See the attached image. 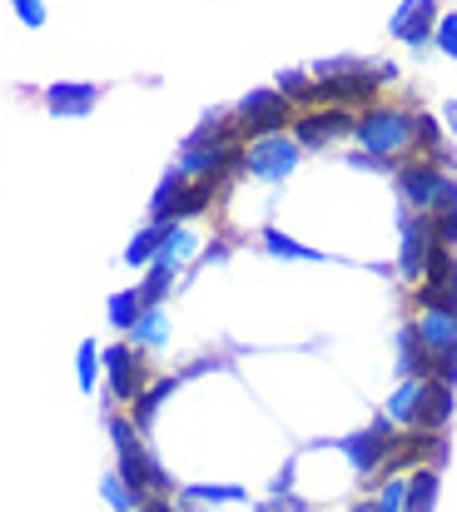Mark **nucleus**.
Returning a JSON list of instances; mask_svg holds the SVG:
<instances>
[{
	"label": "nucleus",
	"instance_id": "1",
	"mask_svg": "<svg viewBox=\"0 0 457 512\" xmlns=\"http://www.w3.org/2000/svg\"><path fill=\"white\" fill-rule=\"evenodd\" d=\"M105 428H110V443H115V458H120V478L135 488V498L140 503H150V498H174L179 488H174V478L154 463V453L145 448V433L130 423V413L125 408H115L110 418H105Z\"/></svg>",
	"mask_w": 457,
	"mask_h": 512
},
{
	"label": "nucleus",
	"instance_id": "2",
	"mask_svg": "<svg viewBox=\"0 0 457 512\" xmlns=\"http://www.w3.org/2000/svg\"><path fill=\"white\" fill-rule=\"evenodd\" d=\"M413 120H418V110L408 100H378V105L358 110L353 150L403 165V160H413Z\"/></svg>",
	"mask_w": 457,
	"mask_h": 512
},
{
	"label": "nucleus",
	"instance_id": "3",
	"mask_svg": "<svg viewBox=\"0 0 457 512\" xmlns=\"http://www.w3.org/2000/svg\"><path fill=\"white\" fill-rule=\"evenodd\" d=\"M398 433H403V428L378 408V413L368 418V428L343 433V438H323V448H338V453L348 458V468L358 473L363 493H373V488H378V473H383V463H388V453H393V443H398Z\"/></svg>",
	"mask_w": 457,
	"mask_h": 512
},
{
	"label": "nucleus",
	"instance_id": "4",
	"mask_svg": "<svg viewBox=\"0 0 457 512\" xmlns=\"http://www.w3.org/2000/svg\"><path fill=\"white\" fill-rule=\"evenodd\" d=\"M229 115H234V135L244 140V145H254V140H264V135H289V125H294V105L274 90V85H254V90H244L234 105H229Z\"/></svg>",
	"mask_w": 457,
	"mask_h": 512
},
{
	"label": "nucleus",
	"instance_id": "5",
	"mask_svg": "<svg viewBox=\"0 0 457 512\" xmlns=\"http://www.w3.org/2000/svg\"><path fill=\"white\" fill-rule=\"evenodd\" d=\"M100 368H105V393L115 408H130L145 388H150V353H140L130 339L120 343H105L100 348Z\"/></svg>",
	"mask_w": 457,
	"mask_h": 512
},
{
	"label": "nucleus",
	"instance_id": "6",
	"mask_svg": "<svg viewBox=\"0 0 457 512\" xmlns=\"http://www.w3.org/2000/svg\"><path fill=\"white\" fill-rule=\"evenodd\" d=\"M433 254H438L433 219L428 214H413V209H398V284L403 289H418L428 279Z\"/></svg>",
	"mask_w": 457,
	"mask_h": 512
},
{
	"label": "nucleus",
	"instance_id": "7",
	"mask_svg": "<svg viewBox=\"0 0 457 512\" xmlns=\"http://www.w3.org/2000/svg\"><path fill=\"white\" fill-rule=\"evenodd\" d=\"M393 189H398V209L433 214L457 189V174H443L438 165H428V160H403L398 174H393Z\"/></svg>",
	"mask_w": 457,
	"mask_h": 512
},
{
	"label": "nucleus",
	"instance_id": "8",
	"mask_svg": "<svg viewBox=\"0 0 457 512\" xmlns=\"http://www.w3.org/2000/svg\"><path fill=\"white\" fill-rule=\"evenodd\" d=\"M299 165H304V150L294 145V135H264V140L244 145V174L269 184V189L289 184L299 174Z\"/></svg>",
	"mask_w": 457,
	"mask_h": 512
},
{
	"label": "nucleus",
	"instance_id": "9",
	"mask_svg": "<svg viewBox=\"0 0 457 512\" xmlns=\"http://www.w3.org/2000/svg\"><path fill=\"white\" fill-rule=\"evenodd\" d=\"M353 125H358L353 110L313 105V110H299V115H294L289 135H294V145H299L304 155H318V150H328V145H338V140H353Z\"/></svg>",
	"mask_w": 457,
	"mask_h": 512
},
{
	"label": "nucleus",
	"instance_id": "10",
	"mask_svg": "<svg viewBox=\"0 0 457 512\" xmlns=\"http://www.w3.org/2000/svg\"><path fill=\"white\" fill-rule=\"evenodd\" d=\"M443 0H398V10L388 15V35L413 50V55H428L433 50V35H438V20H443Z\"/></svg>",
	"mask_w": 457,
	"mask_h": 512
},
{
	"label": "nucleus",
	"instance_id": "11",
	"mask_svg": "<svg viewBox=\"0 0 457 512\" xmlns=\"http://www.w3.org/2000/svg\"><path fill=\"white\" fill-rule=\"evenodd\" d=\"M105 100V85L100 80H50L40 90V105L50 120H90Z\"/></svg>",
	"mask_w": 457,
	"mask_h": 512
},
{
	"label": "nucleus",
	"instance_id": "12",
	"mask_svg": "<svg viewBox=\"0 0 457 512\" xmlns=\"http://www.w3.org/2000/svg\"><path fill=\"white\" fill-rule=\"evenodd\" d=\"M259 249H264L269 259H279V264H348V259H338V254H323V249H313L304 239H294V234L279 229L274 219L259 224Z\"/></svg>",
	"mask_w": 457,
	"mask_h": 512
},
{
	"label": "nucleus",
	"instance_id": "13",
	"mask_svg": "<svg viewBox=\"0 0 457 512\" xmlns=\"http://www.w3.org/2000/svg\"><path fill=\"white\" fill-rule=\"evenodd\" d=\"M428 398H433V378H398V388L388 393L383 413H388L398 428H418V418H423Z\"/></svg>",
	"mask_w": 457,
	"mask_h": 512
},
{
	"label": "nucleus",
	"instance_id": "14",
	"mask_svg": "<svg viewBox=\"0 0 457 512\" xmlns=\"http://www.w3.org/2000/svg\"><path fill=\"white\" fill-rule=\"evenodd\" d=\"M199 249H204V239H199V229L194 224H164V239H159V259L154 264H164V269H194L199 264Z\"/></svg>",
	"mask_w": 457,
	"mask_h": 512
},
{
	"label": "nucleus",
	"instance_id": "15",
	"mask_svg": "<svg viewBox=\"0 0 457 512\" xmlns=\"http://www.w3.org/2000/svg\"><path fill=\"white\" fill-rule=\"evenodd\" d=\"M184 194H189V179L179 174V165H169V170L159 174V184H154V194H150V224H174Z\"/></svg>",
	"mask_w": 457,
	"mask_h": 512
},
{
	"label": "nucleus",
	"instance_id": "16",
	"mask_svg": "<svg viewBox=\"0 0 457 512\" xmlns=\"http://www.w3.org/2000/svg\"><path fill=\"white\" fill-rule=\"evenodd\" d=\"M393 368H398V378H433V348L418 339L413 319L398 329V358H393Z\"/></svg>",
	"mask_w": 457,
	"mask_h": 512
},
{
	"label": "nucleus",
	"instance_id": "17",
	"mask_svg": "<svg viewBox=\"0 0 457 512\" xmlns=\"http://www.w3.org/2000/svg\"><path fill=\"white\" fill-rule=\"evenodd\" d=\"M234 503H249V488L239 483H184L179 488V508H234Z\"/></svg>",
	"mask_w": 457,
	"mask_h": 512
},
{
	"label": "nucleus",
	"instance_id": "18",
	"mask_svg": "<svg viewBox=\"0 0 457 512\" xmlns=\"http://www.w3.org/2000/svg\"><path fill=\"white\" fill-rule=\"evenodd\" d=\"M179 383H184L179 373H169V378H154L150 388H145V393H140V398H135V403L125 408V413H130V423H135L140 433H150V428H154L159 408H164V403H169V398L179 393Z\"/></svg>",
	"mask_w": 457,
	"mask_h": 512
},
{
	"label": "nucleus",
	"instance_id": "19",
	"mask_svg": "<svg viewBox=\"0 0 457 512\" xmlns=\"http://www.w3.org/2000/svg\"><path fill=\"white\" fill-rule=\"evenodd\" d=\"M125 339L135 343L140 353H164V348H169V339H174L169 309H164V304H154V309H145V314H140V324H135V329H130Z\"/></svg>",
	"mask_w": 457,
	"mask_h": 512
},
{
	"label": "nucleus",
	"instance_id": "20",
	"mask_svg": "<svg viewBox=\"0 0 457 512\" xmlns=\"http://www.w3.org/2000/svg\"><path fill=\"white\" fill-rule=\"evenodd\" d=\"M438 498H443V468L423 463L408 473V498H403V512H438Z\"/></svg>",
	"mask_w": 457,
	"mask_h": 512
},
{
	"label": "nucleus",
	"instance_id": "21",
	"mask_svg": "<svg viewBox=\"0 0 457 512\" xmlns=\"http://www.w3.org/2000/svg\"><path fill=\"white\" fill-rule=\"evenodd\" d=\"M274 90H279L294 110H313V105H318V80H313V70H304V65H284V70L274 75Z\"/></svg>",
	"mask_w": 457,
	"mask_h": 512
},
{
	"label": "nucleus",
	"instance_id": "22",
	"mask_svg": "<svg viewBox=\"0 0 457 512\" xmlns=\"http://www.w3.org/2000/svg\"><path fill=\"white\" fill-rule=\"evenodd\" d=\"M413 329H418V339L428 343L433 353H443V348L457 343V314L453 309H428V314L413 319Z\"/></svg>",
	"mask_w": 457,
	"mask_h": 512
},
{
	"label": "nucleus",
	"instance_id": "23",
	"mask_svg": "<svg viewBox=\"0 0 457 512\" xmlns=\"http://www.w3.org/2000/svg\"><path fill=\"white\" fill-rule=\"evenodd\" d=\"M140 314H145L140 284H130V289H115V294L105 299V319H110V329H115V334H130V329L140 324Z\"/></svg>",
	"mask_w": 457,
	"mask_h": 512
},
{
	"label": "nucleus",
	"instance_id": "24",
	"mask_svg": "<svg viewBox=\"0 0 457 512\" xmlns=\"http://www.w3.org/2000/svg\"><path fill=\"white\" fill-rule=\"evenodd\" d=\"M453 413H457V388H443V383L433 378V398H428V408H423L418 428H423V433H448Z\"/></svg>",
	"mask_w": 457,
	"mask_h": 512
},
{
	"label": "nucleus",
	"instance_id": "25",
	"mask_svg": "<svg viewBox=\"0 0 457 512\" xmlns=\"http://www.w3.org/2000/svg\"><path fill=\"white\" fill-rule=\"evenodd\" d=\"M159 239H164V224H145V229H135V239H130V244H125V254H120V259H125V269H140V274H145L154 259H159Z\"/></svg>",
	"mask_w": 457,
	"mask_h": 512
},
{
	"label": "nucleus",
	"instance_id": "26",
	"mask_svg": "<svg viewBox=\"0 0 457 512\" xmlns=\"http://www.w3.org/2000/svg\"><path fill=\"white\" fill-rule=\"evenodd\" d=\"M179 289V274L174 269H164V264H150L145 274H140V299H145V309L154 304H169V294Z\"/></svg>",
	"mask_w": 457,
	"mask_h": 512
},
{
	"label": "nucleus",
	"instance_id": "27",
	"mask_svg": "<svg viewBox=\"0 0 457 512\" xmlns=\"http://www.w3.org/2000/svg\"><path fill=\"white\" fill-rule=\"evenodd\" d=\"M100 343L95 339H80V348H75V383H80V393H95L100 388Z\"/></svg>",
	"mask_w": 457,
	"mask_h": 512
},
{
	"label": "nucleus",
	"instance_id": "28",
	"mask_svg": "<svg viewBox=\"0 0 457 512\" xmlns=\"http://www.w3.org/2000/svg\"><path fill=\"white\" fill-rule=\"evenodd\" d=\"M100 493H105V503H110L115 512H140L145 508V503L135 498V488H130L120 473H105V478H100Z\"/></svg>",
	"mask_w": 457,
	"mask_h": 512
},
{
	"label": "nucleus",
	"instance_id": "29",
	"mask_svg": "<svg viewBox=\"0 0 457 512\" xmlns=\"http://www.w3.org/2000/svg\"><path fill=\"white\" fill-rule=\"evenodd\" d=\"M428 219H433L438 244H443V249H457V189L443 199V204H438V209H433V214H428Z\"/></svg>",
	"mask_w": 457,
	"mask_h": 512
},
{
	"label": "nucleus",
	"instance_id": "30",
	"mask_svg": "<svg viewBox=\"0 0 457 512\" xmlns=\"http://www.w3.org/2000/svg\"><path fill=\"white\" fill-rule=\"evenodd\" d=\"M20 30H45L50 25V0H10Z\"/></svg>",
	"mask_w": 457,
	"mask_h": 512
},
{
	"label": "nucleus",
	"instance_id": "31",
	"mask_svg": "<svg viewBox=\"0 0 457 512\" xmlns=\"http://www.w3.org/2000/svg\"><path fill=\"white\" fill-rule=\"evenodd\" d=\"M403 498H408V478H383V483L373 488L378 512H403Z\"/></svg>",
	"mask_w": 457,
	"mask_h": 512
},
{
	"label": "nucleus",
	"instance_id": "32",
	"mask_svg": "<svg viewBox=\"0 0 457 512\" xmlns=\"http://www.w3.org/2000/svg\"><path fill=\"white\" fill-rule=\"evenodd\" d=\"M433 50H438L443 60H453V65H457V10H443L438 35H433Z\"/></svg>",
	"mask_w": 457,
	"mask_h": 512
},
{
	"label": "nucleus",
	"instance_id": "33",
	"mask_svg": "<svg viewBox=\"0 0 457 512\" xmlns=\"http://www.w3.org/2000/svg\"><path fill=\"white\" fill-rule=\"evenodd\" d=\"M229 254H234V239H229V234H214V239H204V249H199V264H194V269L229 264Z\"/></svg>",
	"mask_w": 457,
	"mask_h": 512
},
{
	"label": "nucleus",
	"instance_id": "34",
	"mask_svg": "<svg viewBox=\"0 0 457 512\" xmlns=\"http://www.w3.org/2000/svg\"><path fill=\"white\" fill-rule=\"evenodd\" d=\"M343 165H348V170H363V174H388V179L398 174L393 160H378V155H363V150H348V160H343Z\"/></svg>",
	"mask_w": 457,
	"mask_h": 512
},
{
	"label": "nucleus",
	"instance_id": "35",
	"mask_svg": "<svg viewBox=\"0 0 457 512\" xmlns=\"http://www.w3.org/2000/svg\"><path fill=\"white\" fill-rule=\"evenodd\" d=\"M433 378H438L443 388H457V343L443 348V353H433Z\"/></svg>",
	"mask_w": 457,
	"mask_h": 512
},
{
	"label": "nucleus",
	"instance_id": "36",
	"mask_svg": "<svg viewBox=\"0 0 457 512\" xmlns=\"http://www.w3.org/2000/svg\"><path fill=\"white\" fill-rule=\"evenodd\" d=\"M254 512H313V503L299 498V493H284V498H259Z\"/></svg>",
	"mask_w": 457,
	"mask_h": 512
},
{
	"label": "nucleus",
	"instance_id": "37",
	"mask_svg": "<svg viewBox=\"0 0 457 512\" xmlns=\"http://www.w3.org/2000/svg\"><path fill=\"white\" fill-rule=\"evenodd\" d=\"M294 473H299V458H289V463L269 478V493H264V498H284V493H294Z\"/></svg>",
	"mask_w": 457,
	"mask_h": 512
},
{
	"label": "nucleus",
	"instance_id": "38",
	"mask_svg": "<svg viewBox=\"0 0 457 512\" xmlns=\"http://www.w3.org/2000/svg\"><path fill=\"white\" fill-rule=\"evenodd\" d=\"M438 120H443V130H448V140H457V100H443V110H438Z\"/></svg>",
	"mask_w": 457,
	"mask_h": 512
},
{
	"label": "nucleus",
	"instance_id": "39",
	"mask_svg": "<svg viewBox=\"0 0 457 512\" xmlns=\"http://www.w3.org/2000/svg\"><path fill=\"white\" fill-rule=\"evenodd\" d=\"M373 65H378V80H383V85H398V75H403V70H398L393 60H373Z\"/></svg>",
	"mask_w": 457,
	"mask_h": 512
},
{
	"label": "nucleus",
	"instance_id": "40",
	"mask_svg": "<svg viewBox=\"0 0 457 512\" xmlns=\"http://www.w3.org/2000/svg\"><path fill=\"white\" fill-rule=\"evenodd\" d=\"M348 512H378V503H373V493H363V498H358V503H353Z\"/></svg>",
	"mask_w": 457,
	"mask_h": 512
},
{
	"label": "nucleus",
	"instance_id": "41",
	"mask_svg": "<svg viewBox=\"0 0 457 512\" xmlns=\"http://www.w3.org/2000/svg\"><path fill=\"white\" fill-rule=\"evenodd\" d=\"M189 512H219V508H189Z\"/></svg>",
	"mask_w": 457,
	"mask_h": 512
}]
</instances>
